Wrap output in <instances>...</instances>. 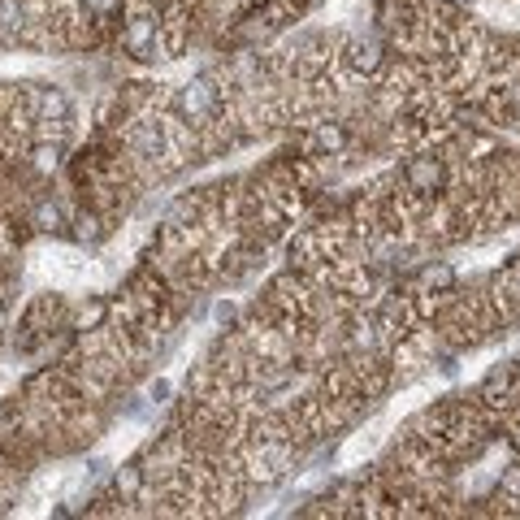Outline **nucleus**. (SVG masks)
<instances>
[{"mask_svg": "<svg viewBox=\"0 0 520 520\" xmlns=\"http://www.w3.org/2000/svg\"><path fill=\"white\" fill-rule=\"evenodd\" d=\"M122 48L139 61L156 57V48H161V18H156V13H135L122 31Z\"/></svg>", "mask_w": 520, "mask_h": 520, "instance_id": "nucleus-3", "label": "nucleus"}, {"mask_svg": "<svg viewBox=\"0 0 520 520\" xmlns=\"http://www.w3.org/2000/svg\"><path fill=\"white\" fill-rule=\"evenodd\" d=\"M57 165H61V143L57 139L35 143V148H31V169H35V174H52Z\"/></svg>", "mask_w": 520, "mask_h": 520, "instance_id": "nucleus-5", "label": "nucleus"}, {"mask_svg": "<svg viewBox=\"0 0 520 520\" xmlns=\"http://www.w3.org/2000/svg\"><path fill=\"white\" fill-rule=\"evenodd\" d=\"M178 117L187 126H213L217 122V113H221V87H217V78L213 74H204V78H195V83H187L178 91Z\"/></svg>", "mask_w": 520, "mask_h": 520, "instance_id": "nucleus-1", "label": "nucleus"}, {"mask_svg": "<svg viewBox=\"0 0 520 520\" xmlns=\"http://www.w3.org/2000/svg\"><path fill=\"white\" fill-rule=\"evenodd\" d=\"M83 13L87 18H113V13H122V0H83Z\"/></svg>", "mask_w": 520, "mask_h": 520, "instance_id": "nucleus-7", "label": "nucleus"}, {"mask_svg": "<svg viewBox=\"0 0 520 520\" xmlns=\"http://www.w3.org/2000/svg\"><path fill=\"white\" fill-rule=\"evenodd\" d=\"M343 61H347V70H351V74L373 78V74L386 65V52H382V44H377V39H347Z\"/></svg>", "mask_w": 520, "mask_h": 520, "instance_id": "nucleus-4", "label": "nucleus"}, {"mask_svg": "<svg viewBox=\"0 0 520 520\" xmlns=\"http://www.w3.org/2000/svg\"><path fill=\"white\" fill-rule=\"evenodd\" d=\"M399 182L412 200H438V195L447 191V161L434 152H421L399 169Z\"/></svg>", "mask_w": 520, "mask_h": 520, "instance_id": "nucleus-2", "label": "nucleus"}, {"mask_svg": "<svg viewBox=\"0 0 520 520\" xmlns=\"http://www.w3.org/2000/svg\"><path fill=\"white\" fill-rule=\"evenodd\" d=\"M35 226H39V230H61V226H65V213H61V204H52V200H39V204H35Z\"/></svg>", "mask_w": 520, "mask_h": 520, "instance_id": "nucleus-6", "label": "nucleus"}]
</instances>
